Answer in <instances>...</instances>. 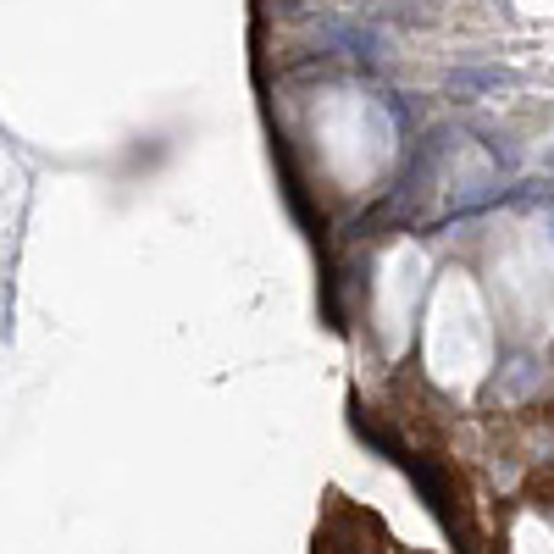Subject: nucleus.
<instances>
[{"label":"nucleus","instance_id":"nucleus-1","mask_svg":"<svg viewBox=\"0 0 554 554\" xmlns=\"http://www.w3.org/2000/svg\"><path fill=\"white\" fill-rule=\"evenodd\" d=\"M322 45L344 50V56H361V61L383 56V39H377L372 28H361V23H322Z\"/></svg>","mask_w":554,"mask_h":554},{"label":"nucleus","instance_id":"nucleus-2","mask_svg":"<svg viewBox=\"0 0 554 554\" xmlns=\"http://www.w3.org/2000/svg\"><path fill=\"white\" fill-rule=\"evenodd\" d=\"M455 84L460 89H499L505 73H499V67H482V73H455Z\"/></svg>","mask_w":554,"mask_h":554}]
</instances>
